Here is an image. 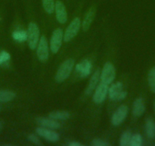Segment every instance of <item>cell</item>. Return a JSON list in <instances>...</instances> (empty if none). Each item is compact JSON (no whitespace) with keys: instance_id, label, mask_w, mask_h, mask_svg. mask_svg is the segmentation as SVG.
<instances>
[{"instance_id":"obj_1","label":"cell","mask_w":155,"mask_h":146,"mask_svg":"<svg viewBox=\"0 0 155 146\" xmlns=\"http://www.w3.org/2000/svg\"><path fill=\"white\" fill-rule=\"evenodd\" d=\"M74 65V60L73 59H67L64 61L59 68L55 76V79L58 83H62L69 77Z\"/></svg>"},{"instance_id":"obj_2","label":"cell","mask_w":155,"mask_h":146,"mask_svg":"<svg viewBox=\"0 0 155 146\" xmlns=\"http://www.w3.org/2000/svg\"><path fill=\"white\" fill-rule=\"evenodd\" d=\"M28 44L30 49L35 50L40 41V28L34 22H30L28 27Z\"/></svg>"},{"instance_id":"obj_3","label":"cell","mask_w":155,"mask_h":146,"mask_svg":"<svg viewBox=\"0 0 155 146\" xmlns=\"http://www.w3.org/2000/svg\"><path fill=\"white\" fill-rule=\"evenodd\" d=\"M108 93L109 97L112 101H122L127 96V91L123 90V85L120 81H117L112 85L111 87L109 88Z\"/></svg>"},{"instance_id":"obj_4","label":"cell","mask_w":155,"mask_h":146,"mask_svg":"<svg viewBox=\"0 0 155 146\" xmlns=\"http://www.w3.org/2000/svg\"><path fill=\"white\" fill-rule=\"evenodd\" d=\"M81 22L79 18H74L72 22L67 27L63 36V40L65 42H69L78 34L81 28Z\"/></svg>"},{"instance_id":"obj_5","label":"cell","mask_w":155,"mask_h":146,"mask_svg":"<svg viewBox=\"0 0 155 146\" xmlns=\"http://www.w3.org/2000/svg\"><path fill=\"white\" fill-rule=\"evenodd\" d=\"M116 76V69L114 65L110 62H107L104 65L101 75V80L102 82L110 85L113 82Z\"/></svg>"},{"instance_id":"obj_6","label":"cell","mask_w":155,"mask_h":146,"mask_svg":"<svg viewBox=\"0 0 155 146\" xmlns=\"http://www.w3.org/2000/svg\"><path fill=\"white\" fill-rule=\"evenodd\" d=\"M37 58L41 62H46L49 59V46L47 38L41 36L37 48Z\"/></svg>"},{"instance_id":"obj_7","label":"cell","mask_w":155,"mask_h":146,"mask_svg":"<svg viewBox=\"0 0 155 146\" xmlns=\"http://www.w3.org/2000/svg\"><path fill=\"white\" fill-rule=\"evenodd\" d=\"M63 31L62 28H56L52 34L50 40V50L53 53H57L62 46L63 40Z\"/></svg>"},{"instance_id":"obj_8","label":"cell","mask_w":155,"mask_h":146,"mask_svg":"<svg viewBox=\"0 0 155 146\" xmlns=\"http://www.w3.org/2000/svg\"><path fill=\"white\" fill-rule=\"evenodd\" d=\"M129 111V108L126 105H121L116 109L114 114H113L112 117V124L113 126H120L121 123H123L125 119L126 118Z\"/></svg>"},{"instance_id":"obj_9","label":"cell","mask_w":155,"mask_h":146,"mask_svg":"<svg viewBox=\"0 0 155 146\" xmlns=\"http://www.w3.org/2000/svg\"><path fill=\"white\" fill-rule=\"evenodd\" d=\"M109 88L108 85L101 81L97 87L96 88L94 94L93 95V101L95 104H100L106 99L107 95L108 94Z\"/></svg>"},{"instance_id":"obj_10","label":"cell","mask_w":155,"mask_h":146,"mask_svg":"<svg viewBox=\"0 0 155 146\" xmlns=\"http://www.w3.org/2000/svg\"><path fill=\"white\" fill-rule=\"evenodd\" d=\"M54 11L56 12V18L58 22L62 25L65 24L68 19V14L65 5L60 0H57L55 3Z\"/></svg>"},{"instance_id":"obj_11","label":"cell","mask_w":155,"mask_h":146,"mask_svg":"<svg viewBox=\"0 0 155 146\" xmlns=\"http://www.w3.org/2000/svg\"><path fill=\"white\" fill-rule=\"evenodd\" d=\"M36 132L39 135H41L46 140L51 142H56L59 139V135L57 132L51 130V129H46L44 127H38L36 129Z\"/></svg>"},{"instance_id":"obj_12","label":"cell","mask_w":155,"mask_h":146,"mask_svg":"<svg viewBox=\"0 0 155 146\" xmlns=\"http://www.w3.org/2000/svg\"><path fill=\"white\" fill-rule=\"evenodd\" d=\"M91 68L92 64L88 59H84V60L81 61L79 63L76 65L75 67L76 71L79 74L80 76L82 77V78L87 77L90 75Z\"/></svg>"},{"instance_id":"obj_13","label":"cell","mask_w":155,"mask_h":146,"mask_svg":"<svg viewBox=\"0 0 155 146\" xmlns=\"http://www.w3.org/2000/svg\"><path fill=\"white\" fill-rule=\"evenodd\" d=\"M95 13H96V9L94 7H91L87 10V12L85 13L84 16V19L81 25H82V28L84 31H87L90 28L92 22H93L94 18Z\"/></svg>"},{"instance_id":"obj_14","label":"cell","mask_w":155,"mask_h":146,"mask_svg":"<svg viewBox=\"0 0 155 146\" xmlns=\"http://www.w3.org/2000/svg\"><path fill=\"white\" fill-rule=\"evenodd\" d=\"M37 123L42 127L49 128L51 129H56L60 127V124L56 120L52 118H46V117H38L37 119Z\"/></svg>"},{"instance_id":"obj_15","label":"cell","mask_w":155,"mask_h":146,"mask_svg":"<svg viewBox=\"0 0 155 146\" xmlns=\"http://www.w3.org/2000/svg\"><path fill=\"white\" fill-rule=\"evenodd\" d=\"M145 111V106H144V101L141 98H138L134 101L132 106V114L135 117H139L142 115Z\"/></svg>"},{"instance_id":"obj_16","label":"cell","mask_w":155,"mask_h":146,"mask_svg":"<svg viewBox=\"0 0 155 146\" xmlns=\"http://www.w3.org/2000/svg\"><path fill=\"white\" fill-rule=\"evenodd\" d=\"M100 75H101V71H100V69L97 70L93 75H92L90 81H89L88 85H87V88H86V95H91L92 93V91L96 88V86L100 79Z\"/></svg>"},{"instance_id":"obj_17","label":"cell","mask_w":155,"mask_h":146,"mask_svg":"<svg viewBox=\"0 0 155 146\" xmlns=\"http://www.w3.org/2000/svg\"><path fill=\"white\" fill-rule=\"evenodd\" d=\"M145 131L148 138H155V122L151 118H148L146 120Z\"/></svg>"},{"instance_id":"obj_18","label":"cell","mask_w":155,"mask_h":146,"mask_svg":"<svg viewBox=\"0 0 155 146\" xmlns=\"http://www.w3.org/2000/svg\"><path fill=\"white\" fill-rule=\"evenodd\" d=\"M15 93L12 91L0 90V102H9L15 98Z\"/></svg>"},{"instance_id":"obj_19","label":"cell","mask_w":155,"mask_h":146,"mask_svg":"<svg viewBox=\"0 0 155 146\" xmlns=\"http://www.w3.org/2000/svg\"><path fill=\"white\" fill-rule=\"evenodd\" d=\"M12 38L17 42H25L28 41V32L22 30H18L15 31L12 33Z\"/></svg>"},{"instance_id":"obj_20","label":"cell","mask_w":155,"mask_h":146,"mask_svg":"<svg viewBox=\"0 0 155 146\" xmlns=\"http://www.w3.org/2000/svg\"><path fill=\"white\" fill-rule=\"evenodd\" d=\"M49 117L57 120H65L70 117V114L67 111H53L49 114Z\"/></svg>"},{"instance_id":"obj_21","label":"cell","mask_w":155,"mask_h":146,"mask_svg":"<svg viewBox=\"0 0 155 146\" xmlns=\"http://www.w3.org/2000/svg\"><path fill=\"white\" fill-rule=\"evenodd\" d=\"M54 0H42V4L44 9L47 14H52L55 9Z\"/></svg>"},{"instance_id":"obj_22","label":"cell","mask_w":155,"mask_h":146,"mask_svg":"<svg viewBox=\"0 0 155 146\" xmlns=\"http://www.w3.org/2000/svg\"><path fill=\"white\" fill-rule=\"evenodd\" d=\"M132 133L130 131H125L122 134L120 139V144L121 146H127L130 144V140L132 138Z\"/></svg>"},{"instance_id":"obj_23","label":"cell","mask_w":155,"mask_h":146,"mask_svg":"<svg viewBox=\"0 0 155 146\" xmlns=\"http://www.w3.org/2000/svg\"><path fill=\"white\" fill-rule=\"evenodd\" d=\"M148 84L150 90L155 93V67L152 68L148 73Z\"/></svg>"},{"instance_id":"obj_24","label":"cell","mask_w":155,"mask_h":146,"mask_svg":"<svg viewBox=\"0 0 155 146\" xmlns=\"http://www.w3.org/2000/svg\"><path fill=\"white\" fill-rule=\"evenodd\" d=\"M142 144V138L141 135L136 133L132 135V138L130 140V146H141Z\"/></svg>"},{"instance_id":"obj_25","label":"cell","mask_w":155,"mask_h":146,"mask_svg":"<svg viewBox=\"0 0 155 146\" xmlns=\"http://www.w3.org/2000/svg\"><path fill=\"white\" fill-rule=\"evenodd\" d=\"M10 59H11V56L8 52L5 51V50L0 52V65H3L4 63L9 61Z\"/></svg>"},{"instance_id":"obj_26","label":"cell","mask_w":155,"mask_h":146,"mask_svg":"<svg viewBox=\"0 0 155 146\" xmlns=\"http://www.w3.org/2000/svg\"><path fill=\"white\" fill-rule=\"evenodd\" d=\"M28 139L32 143L37 144V145H42V143H41V140L39 139L38 137L36 135H34V134H31V135H28Z\"/></svg>"},{"instance_id":"obj_27","label":"cell","mask_w":155,"mask_h":146,"mask_svg":"<svg viewBox=\"0 0 155 146\" xmlns=\"http://www.w3.org/2000/svg\"><path fill=\"white\" fill-rule=\"evenodd\" d=\"M92 144L94 146H109L110 144H109L107 141H103V140L99 139V138H95L92 141Z\"/></svg>"},{"instance_id":"obj_28","label":"cell","mask_w":155,"mask_h":146,"mask_svg":"<svg viewBox=\"0 0 155 146\" xmlns=\"http://www.w3.org/2000/svg\"><path fill=\"white\" fill-rule=\"evenodd\" d=\"M70 146H81L82 144L81 143L78 142V141H73V142H71L69 144Z\"/></svg>"},{"instance_id":"obj_29","label":"cell","mask_w":155,"mask_h":146,"mask_svg":"<svg viewBox=\"0 0 155 146\" xmlns=\"http://www.w3.org/2000/svg\"><path fill=\"white\" fill-rule=\"evenodd\" d=\"M154 109H155V103H154Z\"/></svg>"}]
</instances>
